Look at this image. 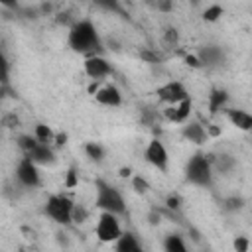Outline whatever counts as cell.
I'll list each match as a JSON object with an SVG mask.
<instances>
[{"label": "cell", "mask_w": 252, "mask_h": 252, "mask_svg": "<svg viewBox=\"0 0 252 252\" xmlns=\"http://www.w3.org/2000/svg\"><path fill=\"white\" fill-rule=\"evenodd\" d=\"M85 219H87V211L75 205V209H73V222H85Z\"/></svg>", "instance_id": "obj_28"}, {"label": "cell", "mask_w": 252, "mask_h": 252, "mask_svg": "<svg viewBox=\"0 0 252 252\" xmlns=\"http://www.w3.org/2000/svg\"><path fill=\"white\" fill-rule=\"evenodd\" d=\"M132 187L136 189V193H148L150 191V183L142 175H134L132 177Z\"/></svg>", "instance_id": "obj_26"}, {"label": "cell", "mask_w": 252, "mask_h": 252, "mask_svg": "<svg viewBox=\"0 0 252 252\" xmlns=\"http://www.w3.org/2000/svg\"><path fill=\"white\" fill-rule=\"evenodd\" d=\"M33 138L39 142V144H51L53 142V138H55V132L47 126V124H35V128H33Z\"/></svg>", "instance_id": "obj_21"}, {"label": "cell", "mask_w": 252, "mask_h": 252, "mask_svg": "<svg viewBox=\"0 0 252 252\" xmlns=\"http://www.w3.org/2000/svg\"><path fill=\"white\" fill-rule=\"evenodd\" d=\"M222 14H224V8H222V6L211 4V6H207V8L203 10V20H205V22H217Z\"/></svg>", "instance_id": "obj_23"}, {"label": "cell", "mask_w": 252, "mask_h": 252, "mask_svg": "<svg viewBox=\"0 0 252 252\" xmlns=\"http://www.w3.org/2000/svg\"><path fill=\"white\" fill-rule=\"evenodd\" d=\"M156 94H158V98H159L163 104H167V106L179 104L181 100L189 98V91L185 89V85H183L181 81H167L165 85L158 87Z\"/></svg>", "instance_id": "obj_8"}, {"label": "cell", "mask_w": 252, "mask_h": 252, "mask_svg": "<svg viewBox=\"0 0 252 252\" xmlns=\"http://www.w3.org/2000/svg\"><path fill=\"white\" fill-rule=\"evenodd\" d=\"M144 159H146L152 167H156V169H159V171H167L169 154H167L165 144H163L159 138H152V140L148 142L146 150H144Z\"/></svg>", "instance_id": "obj_7"}, {"label": "cell", "mask_w": 252, "mask_h": 252, "mask_svg": "<svg viewBox=\"0 0 252 252\" xmlns=\"http://www.w3.org/2000/svg\"><path fill=\"white\" fill-rule=\"evenodd\" d=\"M163 252H189L185 240L177 232H169L163 238Z\"/></svg>", "instance_id": "obj_19"}, {"label": "cell", "mask_w": 252, "mask_h": 252, "mask_svg": "<svg viewBox=\"0 0 252 252\" xmlns=\"http://www.w3.org/2000/svg\"><path fill=\"white\" fill-rule=\"evenodd\" d=\"M10 83V61L6 57V53L0 49V87Z\"/></svg>", "instance_id": "obj_22"}, {"label": "cell", "mask_w": 252, "mask_h": 252, "mask_svg": "<svg viewBox=\"0 0 252 252\" xmlns=\"http://www.w3.org/2000/svg\"><path fill=\"white\" fill-rule=\"evenodd\" d=\"M73 209H75V203L63 195V193H53L47 197L45 205H43V215L47 219H51L55 224H71L73 222Z\"/></svg>", "instance_id": "obj_4"}, {"label": "cell", "mask_w": 252, "mask_h": 252, "mask_svg": "<svg viewBox=\"0 0 252 252\" xmlns=\"http://www.w3.org/2000/svg\"><path fill=\"white\" fill-rule=\"evenodd\" d=\"M114 252H144V248L132 232H122L114 242Z\"/></svg>", "instance_id": "obj_16"}, {"label": "cell", "mask_w": 252, "mask_h": 252, "mask_svg": "<svg viewBox=\"0 0 252 252\" xmlns=\"http://www.w3.org/2000/svg\"><path fill=\"white\" fill-rule=\"evenodd\" d=\"M67 45L71 51L85 55V57L100 55L102 39H100V33L96 30L94 22L89 18L75 20L69 28V33H67Z\"/></svg>", "instance_id": "obj_1"}, {"label": "cell", "mask_w": 252, "mask_h": 252, "mask_svg": "<svg viewBox=\"0 0 252 252\" xmlns=\"http://www.w3.org/2000/svg\"><path fill=\"white\" fill-rule=\"evenodd\" d=\"M94 100L100 104V106H106V108H118L122 104V93L116 85L108 83V85H102L96 93H94Z\"/></svg>", "instance_id": "obj_10"}, {"label": "cell", "mask_w": 252, "mask_h": 252, "mask_svg": "<svg viewBox=\"0 0 252 252\" xmlns=\"http://www.w3.org/2000/svg\"><path fill=\"white\" fill-rule=\"evenodd\" d=\"M14 175H16V181H18L22 187H26V189H37V187L41 185L39 167H37L30 158H26V156L18 161Z\"/></svg>", "instance_id": "obj_6"}, {"label": "cell", "mask_w": 252, "mask_h": 252, "mask_svg": "<svg viewBox=\"0 0 252 252\" xmlns=\"http://www.w3.org/2000/svg\"><path fill=\"white\" fill-rule=\"evenodd\" d=\"M26 158H30L37 167H39V165H53V163L57 161L55 152L51 150V146H47V144H39V142L26 154Z\"/></svg>", "instance_id": "obj_12"}, {"label": "cell", "mask_w": 252, "mask_h": 252, "mask_svg": "<svg viewBox=\"0 0 252 252\" xmlns=\"http://www.w3.org/2000/svg\"><path fill=\"white\" fill-rule=\"evenodd\" d=\"M83 69H85V75H87L91 81H102V79H106V77L112 75V65H110L102 55L85 57Z\"/></svg>", "instance_id": "obj_9"}, {"label": "cell", "mask_w": 252, "mask_h": 252, "mask_svg": "<svg viewBox=\"0 0 252 252\" xmlns=\"http://www.w3.org/2000/svg\"><path fill=\"white\" fill-rule=\"evenodd\" d=\"M16 142H18V148L24 152V156H26V154H28V152L37 144V140H35L32 134H22V136H18V140H16Z\"/></svg>", "instance_id": "obj_25"}, {"label": "cell", "mask_w": 252, "mask_h": 252, "mask_svg": "<svg viewBox=\"0 0 252 252\" xmlns=\"http://www.w3.org/2000/svg\"><path fill=\"white\" fill-rule=\"evenodd\" d=\"M94 207L100 213H110L116 217L126 215V201L122 193L104 179L94 181Z\"/></svg>", "instance_id": "obj_2"}, {"label": "cell", "mask_w": 252, "mask_h": 252, "mask_svg": "<svg viewBox=\"0 0 252 252\" xmlns=\"http://www.w3.org/2000/svg\"><path fill=\"white\" fill-rule=\"evenodd\" d=\"M185 63H187V65H191V67H201V63H199L197 55H187V57H185Z\"/></svg>", "instance_id": "obj_31"}, {"label": "cell", "mask_w": 252, "mask_h": 252, "mask_svg": "<svg viewBox=\"0 0 252 252\" xmlns=\"http://www.w3.org/2000/svg\"><path fill=\"white\" fill-rule=\"evenodd\" d=\"M181 136H183L187 142L195 144V146H203V144L207 142V138H209L207 128H205L203 124H199V122H189V120L183 124Z\"/></svg>", "instance_id": "obj_13"}, {"label": "cell", "mask_w": 252, "mask_h": 252, "mask_svg": "<svg viewBox=\"0 0 252 252\" xmlns=\"http://www.w3.org/2000/svg\"><path fill=\"white\" fill-rule=\"evenodd\" d=\"M193 110V100L191 96L181 100L179 104H173V106H165L163 108V116L169 120V122H175V124H185L189 120V114Z\"/></svg>", "instance_id": "obj_11"}, {"label": "cell", "mask_w": 252, "mask_h": 252, "mask_svg": "<svg viewBox=\"0 0 252 252\" xmlns=\"http://www.w3.org/2000/svg\"><path fill=\"white\" fill-rule=\"evenodd\" d=\"M120 175H124V177H128V175H130V169H128V167H126V169H122V173H120Z\"/></svg>", "instance_id": "obj_33"}, {"label": "cell", "mask_w": 252, "mask_h": 252, "mask_svg": "<svg viewBox=\"0 0 252 252\" xmlns=\"http://www.w3.org/2000/svg\"><path fill=\"white\" fill-rule=\"evenodd\" d=\"M53 140H57V144H59V146H63V144H65V140H67V136H65V134H55V138H53Z\"/></svg>", "instance_id": "obj_32"}, {"label": "cell", "mask_w": 252, "mask_h": 252, "mask_svg": "<svg viewBox=\"0 0 252 252\" xmlns=\"http://www.w3.org/2000/svg\"><path fill=\"white\" fill-rule=\"evenodd\" d=\"M248 246H250V240L246 236H236L234 238V250L236 252H248Z\"/></svg>", "instance_id": "obj_27"}, {"label": "cell", "mask_w": 252, "mask_h": 252, "mask_svg": "<svg viewBox=\"0 0 252 252\" xmlns=\"http://www.w3.org/2000/svg\"><path fill=\"white\" fill-rule=\"evenodd\" d=\"M165 205H167L169 209L177 211V209L181 207V199H179V195H169V197H167V201H165Z\"/></svg>", "instance_id": "obj_29"}, {"label": "cell", "mask_w": 252, "mask_h": 252, "mask_svg": "<svg viewBox=\"0 0 252 252\" xmlns=\"http://www.w3.org/2000/svg\"><path fill=\"white\" fill-rule=\"evenodd\" d=\"M65 185H67V187H75V185H77V173H75V169H73V167L67 171V179H65Z\"/></svg>", "instance_id": "obj_30"}, {"label": "cell", "mask_w": 252, "mask_h": 252, "mask_svg": "<svg viewBox=\"0 0 252 252\" xmlns=\"http://www.w3.org/2000/svg\"><path fill=\"white\" fill-rule=\"evenodd\" d=\"M226 102H228V93L224 89H213L209 93V112L211 114H217V112L224 110Z\"/></svg>", "instance_id": "obj_18"}, {"label": "cell", "mask_w": 252, "mask_h": 252, "mask_svg": "<svg viewBox=\"0 0 252 252\" xmlns=\"http://www.w3.org/2000/svg\"><path fill=\"white\" fill-rule=\"evenodd\" d=\"M246 205V201L242 197H228L222 201V209L228 211V213H234V211H242Z\"/></svg>", "instance_id": "obj_24"}, {"label": "cell", "mask_w": 252, "mask_h": 252, "mask_svg": "<svg viewBox=\"0 0 252 252\" xmlns=\"http://www.w3.org/2000/svg\"><path fill=\"white\" fill-rule=\"evenodd\" d=\"M185 181L193 187H199V189H209L213 185V165H211V159H209V154L205 152H195L187 163H185Z\"/></svg>", "instance_id": "obj_3"}, {"label": "cell", "mask_w": 252, "mask_h": 252, "mask_svg": "<svg viewBox=\"0 0 252 252\" xmlns=\"http://www.w3.org/2000/svg\"><path fill=\"white\" fill-rule=\"evenodd\" d=\"M222 112L226 114L228 122H230L232 126H236L238 130L248 132V130L252 128V114H250V112H246V110H242V108H224Z\"/></svg>", "instance_id": "obj_14"}, {"label": "cell", "mask_w": 252, "mask_h": 252, "mask_svg": "<svg viewBox=\"0 0 252 252\" xmlns=\"http://www.w3.org/2000/svg\"><path fill=\"white\" fill-rule=\"evenodd\" d=\"M85 154H87L89 159L100 163V161L104 159V156H106V150H104V146H100L98 142H87V144H85Z\"/></svg>", "instance_id": "obj_20"}, {"label": "cell", "mask_w": 252, "mask_h": 252, "mask_svg": "<svg viewBox=\"0 0 252 252\" xmlns=\"http://www.w3.org/2000/svg\"><path fill=\"white\" fill-rule=\"evenodd\" d=\"M211 159V165H213V171H220V173H230L234 167H236V159L230 156V154H217L215 158L209 156Z\"/></svg>", "instance_id": "obj_17"}, {"label": "cell", "mask_w": 252, "mask_h": 252, "mask_svg": "<svg viewBox=\"0 0 252 252\" xmlns=\"http://www.w3.org/2000/svg\"><path fill=\"white\" fill-rule=\"evenodd\" d=\"M222 49L219 47V45H205V47H201L199 49V53H197V59H199V63H201V67L203 65H207V67H215V65H219L220 61H222Z\"/></svg>", "instance_id": "obj_15"}, {"label": "cell", "mask_w": 252, "mask_h": 252, "mask_svg": "<svg viewBox=\"0 0 252 252\" xmlns=\"http://www.w3.org/2000/svg\"><path fill=\"white\" fill-rule=\"evenodd\" d=\"M122 226H120V220L116 215H110V213H100L98 215V220H96V226H94V234L98 238V242L102 244H114L120 234H122Z\"/></svg>", "instance_id": "obj_5"}]
</instances>
